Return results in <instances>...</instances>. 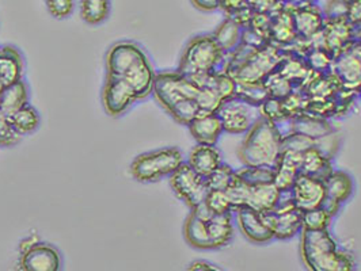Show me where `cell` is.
<instances>
[{"instance_id":"1","label":"cell","mask_w":361,"mask_h":271,"mask_svg":"<svg viewBox=\"0 0 361 271\" xmlns=\"http://www.w3.org/2000/svg\"><path fill=\"white\" fill-rule=\"evenodd\" d=\"M299 250L308 271H356L355 256L340 247L330 231H302Z\"/></svg>"},{"instance_id":"2","label":"cell","mask_w":361,"mask_h":271,"mask_svg":"<svg viewBox=\"0 0 361 271\" xmlns=\"http://www.w3.org/2000/svg\"><path fill=\"white\" fill-rule=\"evenodd\" d=\"M283 132L280 127L265 118H258L245 134L238 149V158L243 165L274 167L281 153Z\"/></svg>"},{"instance_id":"3","label":"cell","mask_w":361,"mask_h":271,"mask_svg":"<svg viewBox=\"0 0 361 271\" xmlns=\"http://www.w3.org/2000/svg\"><path fill=\"white\" fill-rule=\"evenodd\" d=\"M226 56L212 34L192 37L180 54L177 71L188 76H199L223 70Z\"/></svg>"},{"instance_id":"4","label":"cell","mask_w":361,"mask_h":271,"mask_svg":"<svg viewBox=\"0 0 361 271\" xmlns=\"http://www.w3.org/2000/svg\"><path fill=\"white\" fill-rule=\"evenodd\" d=\"M183 163L185 158L180 148L166 146L137 155L130 163L129 172L135 181L155 183L170 178Z\"/></svg>"},{"instance_id":"5","label":"cell","mask_w":361,"mask_h":271,"mask_svg":"<svg viewBox=\"0 0 361 271\" xmlns=\"http://www.w3.org/2000/svg\"><path fill=\"white\" fill-rule=\"evenodd\" d=\"M283 56L284 52L281 48L268 42L254 51L239 65L224 73L233 76L236 83H262V80L277 68Z\"/></svg>"},{"instance_id":"6","label":"cell","mask_w":361,"mask_h":271,"mask_svg":"<svg viewBox=\"0 0 361 271\" xmlns=\"http://www.w3.org/2000/svg\"><path fill=\"white\" fill-rule=\"evenodd\" d=\"M200 89L188 76L176 71L157 73L152 96L167 113L174 105L186 99H196Z\"/></svg>"},{"instance_id":"7","label":"cell","mask_w":361,"mask_h":271,"mask_svg":"<svg viewBox=\"0 0 361 271\" xmlns=\"http://www.w3.org/2000/svg\"><path fill=\"white\" fill-rule=\"evenodd\" d=\"M169 181L174 194L189 209L204 203L209 193L207 179L199 175L186 162L180 164L177 171L169 178Z\"/></svg>"},{"instance_id":"8","label":"cell","mask_w":361,"mask_h":271,"mask_svg":"<svg viewBox=\"0 0 361 271\" xmlns=\"http://www.w3.org/2000/svg\"><path fill=\"white\" fill-rule=\"evenodd\" d=\"M17 271H63V255L54 244L38 240L19 248Z\"/></svg>"},{"instance_id":"9","label":"cell","mask_w":361,"mask_h":271,"mask_svg":"<svg viewBox=\"0 0 361 271\" xmlns=\"http://www.w3.org/2000/svg\"><path fill=\"white\" fill-rule=\"evenodd\" d=\"M331 73L346 92L359 94L361 87V41L355 39L343 51L334 56Z\"/></svg>"},{"instance_id":"10","label":"cell","mask_w":361,"mask_h":271,"mask_svg":"<svg viewBox=\"0 0 361 271\" xmlns=\"http://www.w3.org/2000/svg\"><path fill=\"white\" fill-rule=\"evenodd\" d=\"M216 114L224 133L230 134H246L254 122L261 118L258 108L250 106L235 96L224 101Z\"/></svg>"},{"instance_id":"11","label":"cell","mask_w":361,"mask_h":271,"mask_svg":"<svg viewBox=\"0 0 361 271\" xmlns=\"http://www.w3.org/2000/svg\"><path fill=\"white\" fill-rule=\"evenodd\" d=\"M145 56L148 53L136 41L121 39L114 42L105 56L106 77H124V75Z\"/></svg>"},{"instance_id":"12","label":"cell","mask_w":361,"mask_h":271,"mask_svg":"<svg viewBox=\"0 0 361 271\" xmlns=\"http://www.w3.org/2000/svg\"><path fill=\"white\" fill-rule=\"evenodd\" d=\"M102 106L109 117L118 118L137 103V96L121 77H106L101 92Z\"/></svg>"},{"instance_id":"13","label":"cell","mask_w":361,"mask_h":271,"mask_svg":"<svg viewBox=\"0 0 361 271\" xmlns=\"http://www.w3.org/2000/svg\"><path fill=\"white\" fill-rule=\"evenodd\" d=\"M296 208L300 212L324 206L326 199L325 182L299 174L289 190Z\"/></svg>"},{"instance_id":"14","label":"cell","mask_w":361,"mask_h":271,"mask_svg":"<svg viewBox=\"0 0 361 271\" xmlns=\"http://www.w3.org/2000/svg\"><path fill=\"white\" fill-rule=\"evenodd\" d=\"M212 216L214 213L205 206V203L190 209V213L183 224V236L190 247L196 250H212L208 234V220Z\"/></svg>"},{"instance_id":"15","label":"cell","mask_w":361,"mask_h":271,"mask_svg":"<svg viewBox=\"0 0 361 271\" xmlns=\"http://www.w3.org/2000/svg\"><path fill=\"white\" fill-rule=\"evenodd\" d=\"M289 11L298 39L311 44L314 38L321 34L325 23V15L324 10L319 6L310 3L307 6L298 7Z\"/></svg>"},{"instance_id":"16","label":"cell","mask_w":361,"mask_h":271,"mask_svg":"<svg viewBox=\"0 0 361 271\" xmlns=\"http://www.w3.org/2000/svg\"><path fill=\"white\" fill-rule=\"evenodd\" d=\"M236 222L239 231L250 243L254 244H268L274 240L271 231L265 216L249 206H243L236 212Z\"/></svg>"},{"instance_id":"17","label":"cell","mask_w":361,"mask_h":271,"mask_svg":"<svg viewBox=\"0 0 361 271\" xmlns=\"http://www.w3.org/2000/svg\"><path fill=\"white\" fill-rule=\"evenodd\" d=\"M326 199L324 206L336 217L343 203L353 196L355 182L350 174L343 170H334L325 181Z\"/></svg>"},{"instance_id":"18","label":"cell","mask_w":361,"mask_h":271,"mask_svg":"<svg viewBox=\"0 0 361 271\" xmlns=\"http://www.w3.org/2000/svg\"><path fill=\"white\" fill-rule=\"evenodd\" d=\"M355 41V26L348 19H325L319 42L327 52L337 56Z\"/></svg>"},{"instance_id":"19","label":"cell","mask_w":361,"mask_h":271,"mask_svg":"<svg viewBox=\"0 0 361 271\" xmlns=\"http://www.w3.org/2000/svg\"><path fill=\"white\" fill-rule=\"evenodd\" d=\"M157 73H158L155 71L151 57L145 56L142 60H139L121 79L127 82L129 87L136 94L137 101L140 102L152 95Z\"/></svg>"},{"instance_id":"20","label":"cell","mask_w":361,"mask_h":271,"mask_svg":"<svg viewBox=\"0 0 361 271\" xmlns=\"http://www.w3.org/2000/svg\"><path fill=\"white\" fill-rule=\"evenodd\" d=\"M283 52L284 56L280 64L277 65L276 71L289 80L295 90H303L315 73L310 70L302 54L287 52V51H283Z\"/></svg>"},{"instance_id":"21","label":"cell","mask_w":361,"mask_h":271,"mask_svg":"<svg viewBox=\"0 0 361 271\" xmlns=\"http://www.w3.org/2000/svg\"><path fill=\"white\" fill-rule=\"evenodd\" d=\"M289 127H290L289 132L303 134L308 139H312L317 141L331 137L337 132L334 125L331 124V121L321 117H315L308 113H303L292 118L289 121Z\"/></svg>"},{"instance_id":"22","label":"cell","mask_w":361,"mask_h":271,"mask_svg":"<svg viewBox=\"0 0 361 271\" xmlns=\"http://www.w3.org/2000/svg\"><path fill=\"white\" fill-rule=\"evenodd\" d=\"M302 153L292 151H281L280 158L273 167V183L280 191H289L300 174Z\"/></svg>"},{"instance_id":"23","label":"cell","mask_w":361,"mask_h":271,"mask_svg":"<svg viewBox=\"0 0 361 271\" xmlns=\"http://www.w3.org/2000/svg\"><path fill=\"white\" fill-rule=\"evenodd\" d=\"M25 58L18 48L6 45L0 48V84L11 86L23 80Z\"/></svg>"},{"instance_id":"24","label":"cell","mask_w":361,"mask_h":271,"mask_svg":"<svg viewBox=\"0 0 361 271\" xmlns=\"http://www.w3.org/2000/svg\"><path fill=\"white\" fill-rule=\"evenodd\" d=\"M273 231L274 239L289 240L302 232V212L295 208L281 213H262Z\"/></svg>"},{"instance_id":"25","label":"cell","mask_w":361,"mask_h":271,"mask_svg":"<svg viewBox=\"0 0 361 271\" xmlns=\"http://www.w3.org/2000/svg\"><path fill=\"white\" fill-rule=\"evenodd\" d=\"M334 170L331 158L327 156L321 148L312 146L302 153L300 174L325 182Z\"/></svg>"},{"instance_id":"26","label":"cell","mask_w":361,"mask_h":271,"mask_svg":"<svg viewBox=\"0 0 361 271\" xmlns=\"http://www.w3.org/2000/svg\"><path fill=\"white\" fill-rule=\"evenodd\" d=\"M186 163L201 177H209L223 163V156L216 145L197 144L189 152Z\"/></svg>"},{"instance_id":"27","label":"cell","mask_w":361,"mask_h":271,"mask_svg":"<svg viewBox=\"0 0 361 271\" xmlns=\"http://www.w3.org/2000/svg\"><path fill=\"white\" fill-rule=\"evenodd\" d=\"M188 129L197 144L216 145L220 136L224 133L217 114H204L193 120Z\"/></svg>"},{"instance_id":"28","label":"cell","mask_w":361,"mask_h":271,"mask_svg":"<svg viewBox=\"0 0 361 271\" xmlns=\"http://www.w3.org/2000/svg\"><path fill=\"white\" fill-rule=\"evenodd\" d=\"M302 91L311 101H322L334 98L343 90L340 79L330 71L326 73H315Z\"/></svg>"},{"instance_id":"29","label":"cell","mask_w":361,"mask_h":271,"mask_svg":"<svg viewBox=\"0 0 361 271\" xmlns=\"http://www.w3.org/2000/svg\"><path fill=\"white\" fill-rule=\"evenodd\" d=\"M271 15L269 42L279 48H286L293 44L298 39V37L295 33L290 11L287 8H280Z\"/></svg>"},{"instance_id":"30","label":"cell","mask_w":361,"mask_h":271,"mask_svg":"<svg viewBox=\"0 0 361 271\" xmlns=\"http://www.w3.org/2000/svg\"><path fill=\"white\" fill-rule=\"evenodd\" d=\"M30 89L25 80L3 87L0 92V111L6 117H11L14 113L29 105Z\"/></svg>"},{"instance_id":"31","label":"cell","mask_w":361,"mask_h":271,"mask_svg":"<svg viewBox=\"0 0 361 271\" xmlns=\"http://www.w3.org/2000/svg\"><path fill=\"white\" fill-rule=\"evenodd\" d=\"M208 234L212 250L228 246L234 237V213L214 215L208 220Z\"/></svg>"},{"instance_id":"32","label":"cell","mask_w":361,"mask_h":271,"mask_svg":"<svg viewBox=\"0 0 361 271\" xmlns=\"http://www.w3.org/2000/svg\"><path fill=\"white\" fill-rule=\"evenodd\" d=\"M280 196H281V191L274 186V183L250 187L246 206L252 208L259 213H269L276 208Z\"/></svg>"},{"instance_id":"33","label":"cell","mask_w":361,"mask_h":271,"mask_svg":"<svg viewBox=\"0 0 361 271\" xmlns=\"http://www.w3.org/2000/svg\"><path fill=\"white\" fill-rule=\"evenodd\" d=\"M242 32L243 27L239 26L233 19L226 18L212 33L217 45L226 54H230L235 51L242 42Z\"/></svg>"},{"instance_id":"34","label":"cell","mask_w":361,"mask_h":271,"mask_svg":"<svg viewBox=\"0 0 361 271\" xmlns=\"http://www.w3.org/2000/svg\"><path fill=\"white\" fill-rule=\"evenodd\" d=\"M310 70L314 73H326L331 71L334 56L327 52L319 42V36L314 38L303 54Z\"/></svg>"},{"instance_id":"35","label":"cell","mask_w":361,"mask_h":271,"mask_svg":"<svg viewBox=\"0 0 361 271\" xmlns=\"http://www.w3.org/2000/svg\"><path fill=\"white\" fill-rule=\"evenodd\" d=\"M8 120L20 137L35 133L41 124L39 113L30 103L14 113L11 117H8Z\"/></svg>"},{"instance_id":"36","label":"cell","mask_w":361,"mask_h":271,"mask_svg":"<svg viewBox=\"0 0 361 271\" xmlns=\"http://www.w3.org/2000/svg\"><path fill=\"white\" fill-rule=\"evenodd\" d=\"M111 0H80V17L91 26L104 23L110 15Z\"/></svg>"},{"instance_id":"37","label":"cell","mask_w":361,"mask_h":271,"mask_svg":"<svg viewBox=\"0 0 361 271\" xmlns=\"http://www.w3.org/2000/svg\"><path fill=\"white\" fill-rule=\"evenodd\" d=\"M236 178L245 184L255 187L262 184L273 183L274 171L271 167H252V165H243L242 168L235 170Z\"/></svg>"},{"instance_id":"38","label":"cell","mask_w":361,"mask_h":271,"mask_svg":"<svg viewBox=\"0 0 361 271\" xmlns=\"http://www.w3.org/2000/svg\"><path fill=\"white\" fill-rule=\"evenodd\" d=\"M334 216L325 206L302 212V231H329Z\"/></svg>"},{"instance_id":"39","label":"cell","mask_w":361,"mask_h":271,"mask_svg":"<svg viewBox=\"0 0 361 271\" xmlns=\"http://www.w3.org/2000/svg\"><path fill=\"white\" fill-rule=\"evenodd\" d=\"M235 98L250 106L259 108L269 98V94L262 83H236Z\"/></svg>"},{"instance_id":"40","label":"cell","mask_w":361,"mask_h":271,"mask_svg":"<svg viewBox=\"0 0 361 271\" xmlns=\"http://www.w3.org/2000/svg\"><path fill=\"white\" fill-rule=\"evenodd\" d=\"M167 114L180 125L188 127L193 120L199 117L200 108L196 99H186L180 103L174 105L173 108L167 111Z\"/></svg>"},{"instance_id":"41","label":"cell","mask_w":361,"mask_h":271,"mask_svg":"<svg viewBox=\"0 0 361 271\" xmlns=\"http://www.w3.org/2000/svg\"><path fill=\"white\" fill-rule=\"evenodd\" d=\"M236 174L235 170L227 163H221L216 170L207 177V184L209 190H223L226 191L234 183Z\"/></svg>"},{"instance_id":"42","label":"cell","mask_w":361,"mask_h":271,"mask_svg":"<svg viewBox=\"0 0 361 271\" xmlns=\"http://www.w3.org/2000/svg\"><path fill=\"white\" fill-rule=\"evenodd\" d=\"M262 84L268 91L269 98H277V99H284L292 91L295 90L293 86L290 84V82L287 80L283 75L277 73L276 70L262 80Z\"/></svg>"},{"instance_id":"43","label":"cell","mask_w":361,"mask_h":271,"mask_svg":"<svg viewBox=\"0 0 361 271\" xmlns=\"http://www.w3.org/2000/svg\"><path fill=\"white\" fill-rule=\"evenodd\" d=\"M259 115L277 125L288 122L286 111L283 108V101L277 98H268L259 108Z\"/></svg>"},{"instance_id":"44","label":"cell","mask_w":361,"mask_h":271,"mask_svg":"<svg viewBox=\"0 0 361 271\" xmlns=\"http://www.w3.org/2000/svg\"><path fill=\"white\" fill-rule=\"evenodd\" d=\"M283 101V108L286 111V115L288 118V122L295 118L296 115H300L306 113L307 108V96L302 90H293L288 96H286Z\"/></svg>"},{"instance_id":"45","label":"cell","mask_w":361,"mask_h":271,"mask_svg":"<svg viewBox=\"0 0 361 271\" xmlns=\"http://www.w3.org/2000/svg\"><path fill=\"white\" fill-rule=\"evenodd\" d=\"M312 146L319 148V141L308 139L303 134L293 133V132H289V133L283 136L281 151H292V152L303 153L305 151H307L308 148H312Z\"/></svg>"},{"instance_id":"46","label":"cell","mask_w":361,"mask_h":271,"mask_svg":"<svg viewBox=\"0 0 361 271\" xmlns=\"http://www.w3.org/2000/svg\"><path fill=\"white\" fill-rule=\"evenodd\" d=\"M204 203L214 215H226V213L233 212L230 198H228L227 193L223 190H209Z\"/></svg>"},{"instance_id":"47","label":"cell","mask_w":361,"mask_h":271,"mask_svg":"<svg viewBox=\"0 0 361 271\" xmlns=\"http://www.w3.org/2000/svg\"><path fill=\"white\" fill-rule=\"evenodd\" d=\"M249 190H250V186L245 184L243 182L239 181L238 178H235L234 183L226 190V193H227V196L230 198V202H231L234 213L238 209L246 206Z\"/></svg>"},{"instance_id":"48","label":"cell","mask_w":361,"mask_h":271,"mask_svg":"<svg viewBox=\"0 0 361 271\" xmlns=\"http://www.w3.org/2000/svg\"><path fill=\"white\" fill-rule=\"evenodd\" d=\"M350 0H327L324 10L325 19H346Z\"/></svg>"},{"instance_id":"49","label":"cell","mask_w":361,"mask_h":271,"mask_svg":"<svg viewBox=\"0 0 361 271\" xmlns=\"http://www.w3.org/2000/svg\"><path fill=\"white\" fill-rule=\"evenodd\" d=\"M49 14L56 19L68 18L73 13V0H45Z\"/></svg>"},{"instance_id":"50","label":"cell","mask_w":361,"mask_h":271,"mask_svg":"<svg viewBox=\"0 0 361 271\" xmlns=\"http://www.w3.org/2000/svg\"><path fill=\"white\" fill-rule=\"evenodd\" d=\"M20 139L18 133L11 127L8 117L0 111V146L17 144Z\"/></svg>"},{"instance_id":"51","label":"cell","mask_w":361,"mask_h":271,"mask_svg":"<svg viewBox=\"0 0 361 271\" xmlns=\"http://www.w3.org/2000/svg\"><path fill=\"white\" fill-rule=\"evenodd\" d=\"M346 19L353 25V26H360L361 25V0H350V7Z\"/></svg>"},{"instance_id":"52","label":"cell","mask_w":361,"mask_h":271,"mask_svg":"<svg viewBox=\"0 0 361 271\" xmlns=\"http://www.w3.org/2000/svg\"><path fill=\"white\" fill-rule=\"evenodd\" d=\"M190 1L200 11L209 13V11H215L220 8L221 0H190Z\"/></svg>"},{"instance_id":"53","label":"cell","mask_w":361,"mask_h":271,"mask_svg":"<svg viewBox=\"0 0 361 271\" xmlns=\"http://www.w3.org/2000/svg\"><path fill=\"white\" fill-rule=\"evenodd\" d=\"M250 0H221L220 1V8L224 11V14L236 10L245 4H249Z\"/></svg>"},{"instance_id":"54","label":"cell","mask_w":361,"mask_h":271,"mask_svg":"<svg viewBox=\"0 0 361 271\" xmlns=\"http://www.w3.org/2000/svg\"><path fill=\"white\" fill-rule=\"evenodd\" d=\"M211 265H212V263H209V262H207V260H195V262H192V263L188 266L186 271H205Z\"/></svg>"},{"instance_id":"55","label":"cell","mask_w":361,"mask_h":271,"mask_svg":"<svg viewBox=\"0 0 361 271\" xmlns=\"http://www.w3.org/2000/svg\"><path fill=\"white\" fill-rule=\"evenodd\" d=\"M205 271H223L221 269H219V267H216V266H214V265H211L208 269Z\"/></svg>"},{"instance_id":"56","label":"cell","mask_w":361,"mask_h":271,"mask_svg":"<svg viewBox=\"0 0 361 271\" xmlns=\"http://www.w3.org/2000/svg\"><path fill=\"white\" fill-rule=\"evenodd\" d=\"M359 98H360V99H361V87H360V90H359Z\"/></svg>"},{"instance_id":"57","label":"cell","mask_w":361,"mask_h":271,"mask_svg":"<svg viewBox=\"0 0 361 271\" xmlns=\"http://www.w3.org/2000/svg\"><path fill=\"white\" fill-rule=\"evenodd\" d=\"M360 41H361V39H360Z\"/></svg>"}]
</instances>
